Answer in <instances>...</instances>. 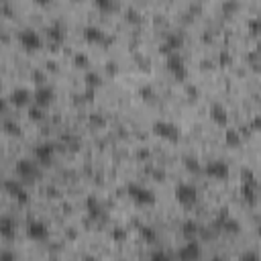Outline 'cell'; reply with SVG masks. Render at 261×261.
Segmentation results:
<instances>
[{
    "mask_svg": "<svg viewBox=\"0 0 261 261\" xmlns=\"http://www.w3.org/2000/svg\"><path fill=\"white\" fill-rule=\"evenodd\" d=\"M126 192H128V196H130V200L133 202H137L139 206H153L155 204V192L153 190H149L147 186H143V184H128L126 186Z\"/></svg>",
    "mask_w": 261,
    "mask_h": 261,
    "instance_id": "1",
    "label": "cell"
},
{
    "mask_svg": "<svg viewBox=\"0 0 261 261\" xmlns=\"http://www.w3.org/2000/svg\"><path fill=\"white\" fill-rule=\"evenodd\" d=\"M175 200L181 204V206H186V208H190V206H194L196 202H198V198H200V192H198V188L194 186V184H177L175 186Z\"/></svg>",
    "mask_w": 261,
    "mask_h": 261,
    "instance_id": "2",
    "label": "cell"
},
{
    "mask_svg": "<svg viewBox=\"0 0 261 261\" xmlns=\"http://www.w3.org/2000/svg\"><path fill=\"white\" fill-rule=\"evenodd\" d=\"M151 130L163 141H169V143H177L179 141V128L169 120H155Z\"/></svg>",
    "mask_w": 261,
    "mask_h": 261,
    "instance_id": "3",
    "label": "cell"
},
{
    "mask_svg": "<svg viewBox=\"0 0 261 261\" xmlns=\"http://www.w3.org/2000/svg\"><path fill=\"white\" fill-rule=\"evenodd\" d=\"M165 65L169 69V73L177 80H186L188 75V69H186V63H184V57L179 55V51H173V53H167L165 55Z\"/></svg>",
    "mask_w": 261,
    "mask_h": 261,
    "instance_id": "4",
    "label": "cell"
},
{
    "mask_svg": "<svg viewBox=\"0 0 261 261\" xmlns=\"http://www.w3.org/2000/svg\"><path fill=\"white\" fill-rule=\"evenodd\" d=\"M18 43L24 51H37V49H41L43 39L35 29H22L18 33Z\"/></svg>",
    "mask_w": 261,
    "mask_h": 261,
    "instance_id": "5",
    "label": "cell"
},
{
    "mask_svg": "<svg viewBox=\"0 0 261 261\" xmlns=\"http://www.w3.org/2000/svg\"><path fill=\"white\" fill-rule=\"evenodd\" d=\"M4 192H6L10 198H14L18 204H27V202H29V194H27L22 181H18V179H12V177L4 179Z\"/></svg>",
    "mask_w": 261,
    "mask_h": 261,
    "instance_id": "6",
    "label": "cell"
},
{
    "mask_svg": "<svg viewBox=\"0 0 261 261\" xmlns=\"http://www.w3.org/2000/svg\"><path fill=\"white\" fill-rule=\"evenodd\" d=\"M27 237L35 243H43L49 239V226L43 220H29L27 224Z\"/></svg>",
    "mask_w": 261,
    "mask_h": 261,
    "instance_id": "7",
    "label": "cell"
},
{
    "mask_svg": "<svg viewBox=\"0 0 261 261\" xmlns=\"http://www.w3.org/2000/svg\"><path fill=\"white\" fill-rule=\"evenodd\" d=\"M14 171H16V177H18V179H24V181H31V179L39 177V167H37V163H33L31 159H20V161H16Z\"/></svg>",
    "mask_w": 261,
    "mask_h": 261,
    "instance_id": "8",
    "label": "cell"
},
{
    "mask_svg": "<svg viewBox=\"0 0 261 261\" xmlns=\"http://www.w3.org/2000/svg\"><path fill=\"white\" fill-rule=\"evenodd\" d=\"M53 98H55L53 88H49V86H45V84L37 86L35 92H33V104H37V106H41V108L49 106V104L53 102Z\"/></svg>",
    "mask_w": 261,
    "mask_h": 261,
    "instance_id": "9",
    "label": "cell"
},
{
    "mask_svg": "<svg viewBox=\"0 0 261 261\" xmlns=\"http://www.w3.org/2000/svg\"><path fill=\"white\" fill-rule=\"evenodd\" d=\"M33 155H35V161H37V163H41V165H49V163L53 161L55 147L49 145V143H39V145L35 147Z\"/></svg>",
    "mask_w": 261,
    "mask_h": 261,
    "instance_id": "10",
    "label": "cell"
},
{
    "mask_svg": "<svg viewBox=\"0 0 261 261\" xmlns=\"http://www.w3.org/2000/svg\"><path fill=\"white\" fill-rule=\"evenodd\" d=\"M10 104H14L16 108H22V106H29L33 102V92L29 88H14L10 92Z\"/></svg>",
    "mask_w": 261,
    "mask_h": 261,
    "instance_id": "11",
    "label": "cell"
},
{
    "mask_svg": "<svg viewBox=\"0 0 261 261\" xmlns=\"http://www.w3.org/2000/svg\"><path fill=\"white\" fill-rule=\"evenodd\" d=\"M204 171L212 179H224L230 173V169H228V165L224 161H210V163H206V169Z\"/></svg>",
    "mask_w": 261,
    "mask_h": 261,
    "instance_id": "12",
    "label": "cell"
},
{
    "mask_svg": "<svg viewBox=\"0 0 261 261\" xmlns=\"http://www.w3.org/2000/svg\"><path fill=\"white\" fill-rule=\"evenodd\" d=\"M82 37H84L88 43H92V45H102V43H108V41H110L108 35H106L102 29H98V27H86V29L82 31Z\"/></svg>",
    "mask_w": 261,
    "mask_h": 261,
    "instance_id": "13",
    "label": "cell"
},
{
    "mask_svg": "<svg viewBox=\"0 0 261 261\" xmlns=\"http://www.w3.org/2000/svg\"><path fill=\"white\" fill-rule=\"evenodd\" d=\"M216 228H220L222 232H230V234H239V232H241L239 220H234V218L228 216V214H220V216L216 218Z\"/></svg>",
    "mask_w": 261,
    "mask_h": 261,
    "instance_id": "14",
    "label": "cell"
},
{
    "mask_svg": "<svg viewBox=\"0 0 261 261\" xmlns=\"http://www.w3.org/2000/svg\"><path fill=\"white\" fill-rule=\"evenodd\" d=\"M181 45H184V37L179 33H167L165 39H163V43H161V51L167 55V53L177 51Z\"/></svg>",
    "mask_w": 261,
    "mask_h": 261,
    "instance_id": "15",
    "label": "cell"
},
{
    "mask_svg": "<svg viewBox=\"0 0 261 261\" xmlns=\"http://www.w3.org/2000/svg\"><path fill=\"white\" fill-rule=\"evenodd\" d=\"M210 118H212L214 124L226 126L228 124V110L220 102H214V104H210Z\"/></svg>",
    "mask_w": 261,
    "mask_h": 261,
    "instance_id": "16",
    "label": "cell"
},
{
    "mask_svg": "<svg viewBox=\"0 0 261 261\" xmlns=\"http://www.w3.org/2000/svg\"><path fill=\"white\" fill-rule=\"evenodd\" d=\"M175 255H177L179 259H196V257L202 255V251H200V245L196 243V239H192V241H188Z\"/></svg>",
    "mask_w": 261,
    "mask_h": 261,
    "instance_id": "17",
    "label": "cell"
},
{
    "mask_svg": "<svg viewBox=\"0 0 261 261\" xmlns=\"http://www.w3.org/2000/svg\"><path fill=\"white\" fill-rule=\"evenodd\" d=\"M0 234L4 239H12L16 234V220L12 216H8V214L0 216Z\"/></svg>",
    "mask_w": 261,
    "mask_h": 261,
    "instance_id": "18",
    "label": "cell"
},
{
    "mask_svg": "<svg viewBox=\"0 0 261 261\" xmlns=\"http://www.w3.org/2000/svg\"><path fill=\"white\" fill-rule=\"evenodd\" d=\"M241 196H243V200H245L249 206H253V204L257 202V181H243V186H241Z\"/></svg>",
    "mask_w": 261,
    "mask_h": 261,
    "instance_id": "19",
    "label": "cell"
},
{
    "mask_svg": "<svg viewBox=\"0 0 261 261\" xmlns=\"http://www.w3.org/2000/svg\"><path fill=\"white\" fill-rule=\"evenodd\" d=\"M86 210L90 214V218L98 220V218H104V210H102V204L98 202L96 196H88L86 198Z\"/></svg>",
    "mask_w": 261,
    "mask_h": 261,
    "instance_id": "20",
    "label": "cell"
},
{
    "mask_svg": "<svg viewBox=\"0 0 261 261\" xmlns=\"http://www.w3.org/2000/svg\"><path fill=\"white\" fill-rule=\"evenodd\" d=\"M47 39L53 41V43H61L65 39V29L61 22H55L51 27H47Z\"/></svg>",
    "mask_w": 261,
    "mask_h": 261,
    "instance_id": "21",
    "label": "cell"
},
{
    "mask_svg": "<svg viewBox=\"0 0 261 261\" xmlns=\"http://www.w3.org/2000/svg\"><path fill=\"white\" fill-rule=\"evenodd\" d=\"M181 232H184V237H186L188 241H192V239H196V234L200 232V224L194 222V220H186V222L181 224Z\"/></svg>",
    "mask_w": 261,
    "mask_h": 261,
    "instance_id": "22",
    "label": "cell"
},
{
    "mask_svg": "<svg viewBox=\"0 0 261 261\" xmlns=\"http://www.w3.org/2000/svg\"><path fill=\"white\" fill-rule=\"evenodd\" d=\"M224 141H226L228 147H239L241 145V135L234 128H226L224 130Z\"/></svg>",
    "mask_w": 261,
    "mask_h": 261,
    "instance_id": "23",
    "label": "cell"
},
{
    "mask_svg": "<svg viewBox=\"0 0 261 261\" xmlns=\"http://www.w3.org/2000/svg\"><path fill=\"white\" fill-rule=\"evenodd\" d=\"M141 237H143L147 243H155V241H157V232H155L151 226H143V228H141Z\"/></svg>",
    "mask_w": 261,
    "mask_h": 261,
    "instance_id": "24",
    "label": "cell"
},
{
    "mask_svg": "<svg viewBox=\"0 0 261 261\" xmlns=\"http://www.w3.org/2000/svg\"><path fill=\"white\" fill-rule=\"evenodd\" d=\"M86 84H88L90 90H94L96 86H100V75L94 73V71H88V73H86Z\"/></svg>",
    "mask_w": 261,
    "mask_h": 261,
    "instance_id": "25",
    "label": "cell"
},
{
    "mask_svg": "<svg viewBox=\"0 0 261 261\" xmlns=\"http://www.w3.org/2000/svg\"><path fill=\"white\" fill-rule=\"evenodd\" d=\"M94 4L98 6V10L102 12H110L114 8V0H94Z\"/></svg>",
    "mask_w": 261,
    "mask_h": 261,
    "instance_id": "26",
    "label": "cell"
},
{
    "mask_svg": "<svg viewBox=\"0 0 261 261\" xmlns=\"http://www.w3.org/2000/svg\"><path fill=\"white\" fill-rule=\"evenodd\" d=\"M29 118L31 120H43V108L41 106H33V108H29Z\"/></svg>",
    "mask_w": 261,
    "mask_h": 261,
    "instance_id": "27",
    "label": "cell"
},
{
    "mask_svg": "<svg viewBox=\"0 0 261 261\" xmlns=\"http://www.w3.org/2000/svg\"><path fill=\"white\" fill-rule=\"evenodd\" d=\"M4 130H6L8 135H18V133H20L18 124H14V122H10V120H4Z\"/></svg>",
    "mask_w": 261,
    "mask_h": 261,
    "instance_id": "28",
    "label": "cell"
},
{
    "mask_svg": "<svg viewBox=\"0 0 261 261\" xmlns=\"http://www.w3.org/2000/svg\"><path fill=\"white\" fill-rule=\"evenodd\" d=\"M151 259H171V255L165 251H155V253H151Z\"/></svg>",
    "mask_w": 261,
    "mask_h": 261,
    "instance_id": "29",
    "label": "cell"
},
{
    "mask_svg": "<svg viewBox=\"0 0 261 261\" xmlns=\"http://www.w3.org/2000/svg\"><path fill=\"white\" fill-rule=\"evenodd\" d=\"M186 167L190 169V171H198V161H194V159H186Z\"/></svg>",
    "mask_w": 261,
    "mask_h": 261,
    "instance_id": "30",
    "label": "cell"
},
{
    "mask_svg": "<svg viewBox=\"0 0 261 261\" xmlns=\"http://www.w3.org/2000/svg\"><path fill=\"white\" fill-rule=\"evenodd\" d=\"M241 257H243V259H259V253H255V251H247V253H243Z\"/></svg>",
    "mask_w": 261,
    "mask_h": 261,
    "instance_id": "31",
    "label": "cell"
},
{
    "mask_svg": "<svg viewBox=\"0 0 261 261\" xmlns=\"http://www.w3.org/2000/svg\"><path fill=\"white\" fill-rule=\"evenodd\" d=\"M257 27H261V16H259L257 20H253V22H251V29H253V31H255Z\"/></svg>",
    "mask_w": 261,
    "mask_h": 261,
    "instance_id": "32",
    "label": "cell"
},
{
    "mask_svg": "<svg viewBox=\"0 0 261 261\" xmlns=\"http://www.w3.org/2000/svg\"><path fill=\"white\" fill-rule=\"evenodd\" d=\"M33 2H35V4H41V6H43V4H49L51 0H33Z\"/></svg>",
    "mask_w": 261,
    "mask_h": 261,
    "instance_id": "33",
    "label": "cell"
}]
</instances>
